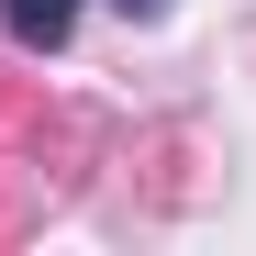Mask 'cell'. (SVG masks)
Here are the masks:
<instances>
[{
  "label": "cell",
  "mask_w": 256,
  "mask_h": 256,
  "mask_svg": "<svg viewBox=\"0 0 256 256\" xmlns=\"http://www.w3.org/2000/svg\"><path fill=\"white\" fill-rule=\"evenodd\" d=\"M0 22H12V45L56 56V45H67V22H78V0H0Z\"/></svg>",
  "instance_id": "6da1fadb"
},
{
  "label": "cell",
  "mask_w": 256,
  "mask_h": 256,
  "mask_svg": "<svg viewBox=\"0 0 256 256\" xmlns=\"http://www.w3.org/2000/svg\"><path fill=\"white\" fill-rule=\"evenodd\" d=\"M122 12H167V0H122Z\"/></svg>",
  "instance_id": "7a4b0ae2"
}]
</instances>
